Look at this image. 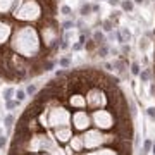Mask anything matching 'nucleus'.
<instances>
[{
	"label": "nucleus",
	"mask_w": 155,
	"mask_h": 155,
	"mask_svg": "<svg viewBox=\"0 0 155 155\" xmlns=\"http://www.w3.org/2000/svg\"><path fill=\"white\" fill-rule=\"evenodd\" d=\"M140 47H141V48H147V47H148V43H147V40H141V43H140Z\"/></svg>",
	"instance_id": "nucleus-29"
},
{
	"label": "nucleus",
	"mask_w": 155,
	"mask_h": 155,
	"mask_svg": "<svg viewBox=\"0 0 155 155\" xmlns=\"http://www.w3.org/2000/svg\"><path fill=\"white\" fill-rule=\"evenodd\" d=\"M35 91H36V86H35V84H29L28 88H26V93L28 95H33Z\"/></svg>",
	"instance_id": "nucleus-22"
},
{
	"label": "nucleus",
	"mask_w": 155,
	"mask_h": 155,
	"mask_svg": "<svg viewBox=\"0 0 155 155\" xmlns=\"http://www.w3.org/2000/svg\"><path fill=\"white\" fill-rule=\"evenodd\" d=\"M91 9H93L91 5H83L81 7V16H88L90 12H91Z\"/></svg>",
	"instance_id": "nucleus-17"
},
{
	"label": "nucleus",
	"mask_w": 155,
	"mask_h": 155,
	"mask_svg": "<svg viewBox=\"0 0 155 155\" xmlns=\"http://www.w3.org/2000/svg\"><path fill=\"white\" fill-rule=\"evenodd\" d=\"M72 121H74V126L78 127V129H86V127L90 126V117L86 112L79 110L76 112L74 116H72Z\"/></svg>",
	"instance_id": "nucleus-4"
},
{
	"label": "nucleus",
	"mask_w": 155,
	"mask_h": 155,
	"mask_svg": "<svg viewBox=\"0 0 155 155\" xmlns=\"http://www.w3.org/2000/svg\"><path fill=\"white\" fill-rule=\"evenodd\" d=\"M134 2H136V4H141V2H145V0H134Z\"/></svg>",
	"instance_id": "nucleus-31"
},
{
	"label": "nucleus",
	"mask_w": 155,
	"mask_h": 155,
	"mask_svg": "<svg viewBox=\"0 0 155 155\" xmlns=\"http://www.w3.org/2000/svg\"><path fill=\"white\" fill-rule=\"evenodd\" d=\"M72 26H74V22H72V21H66L64 24H62V28H64V29H71Z\"/></svg>",
	"instance_id": "nucleus-24"
},
{
	"label": "nucleus",
	"mask_w": 155,
	"mask_h": 155,
	"mask_svg": "<svg viewBox=\"0 0 155 155\" xmlns=\"http://www.w3.org/2000/svg\"><path fill=\"white\" fill-rule=\"evenodd\" d=\"M59 64H61V66H64V67H67L69 64H71V62L67 61V59H61V62H59Z\"/></svg>",
	"instance_id": "nucleus-28"
},
{
	"label": "nucleus",
	"mask_w": 155,
	"mask_h": 155,
	"mask_svg": "<svg viewBox=\"0 0 155 155\" xmlns=\"http://www.w3.org/2000/svg\"><path fill=\"white\" fill-rule=\"evenodd\" d=\"M5 145H7L5 136H2V134H0V148H2V147H5Z\"/></svg>",
	"instance_id": "nucleus-25"
},
{
	"label": "nucleus",
	"mask_w": 155,
	"mask_h": 155,
	"mask_svg": "<svg viewBox=\"0 0 155 155\" xmlns=\"http://www.w3.org/2000/svg\"><path fill=\"white\" fill-rule=\"evenodd\" d=\"M105 100L102 98V93H100L98 90H95V91H91L90 93V97H88V105L90 107H98V105H102Z\"/></svg>",
	"instance_id": "nucleus-5"
},
{
	"label": "nucleus",
	"mask_w": 155,
	"mask_h": 155,
	"mask_svg": "<svg viewBox=\"0 0 155 155\" xmlns=\"http://www.w3.org/2000/svg\"><path fill=\"white\" fill-rule=\"evenodd\" d=\"M121 36H122V41H127V40L131 38V33H129L127 29H122V31H121Z\"/></svg>",
	"instance_id": "nucleus-20"
},
{
	"label": "nucleus",
	"mask_w": 155,
	"mask_h": 155,
	"mask_svg": "<svg viewBox=\"0 0 155 155\" xmlns=\"http://www.w3.org/2000/svg\"><path fill=\"white\" fill-rule=\"evenodd\" d=\"M93 40L97 41V43H102V45L105 43V36L100 33V31H95V33H93Z\"/></svg>",
	"instance_id": "nucleus-12"
},
{
	"label": "nucleus",
	"mask_w": 155,
	"mask_h": 155,
	"mask_svg": "<svg viewBox=\"0 0 155 155\" xmlns=\"http://www.w3.org/2000/svg\"><path fill=\"white\" fill-rule=\"evenodd\" d=\"M55 134L61 141H67V140L71 138V129H69V127H59Z\"/></svg>",
	"instance_id": "nucleus-6"
},
{
	"label": "nucleus",
	"mask_w": 155,
	"mask_h": 155,
	"mask_svg": "<svg viewBox=\"0 0 155 155\" xmlns=\"http://www.w3.org/2000/svg\"><path fill=\"white\" fill-rule=\"evenodd\" d=\"M107 138H109V136H104L100 131H88V133L83 136V141H84V147H86V148H93L97 145L107 141Z\"/></svg>",
	"instance_id": "nucleus-2"
},
{
	"label": "nucleus",
	"mask_w": 155,
	"mask_h": 155,
	"mask_svg": "<svg viewBox=\"0 0 155 155\" xmlns=\"http://www.w3.org/2000/svg\"><path fill=\"white\" fill-rule=\"evenodd\" d=\"M24 98H26V91H22V90H17V91H16V100L22 102Z\"/></svg>",
	"instance_id": "nucleus-16"
},
{
	"label": "nucleus",
	"mask_w": 155,
	"mask_h": 155,
	"mask_svg": "<svg viewBox=\"0 0 155 155\" xmlns=\"http://www.w3.org/2000/svg\"><path fill=\"white\" fill-rule=\"evenodd\" d=\"M150 78H152V72H150L148 69H147V71H141V72H140V81H141V83H148Z\"/></svg>",
	"instance_id": "nucleus-8"
},
{
	"label": "nucleus",
	"mask_w": 155,
	"mask_h": 155,
	"mask_svg": "<svg viewBox=\"0 0 155 155\" xmlns=\"http://www.w3.org/2000/svg\"><path fill=\"white\" fill-rule=\"evenodd\" d=\"M152 147H153V143H152L150 140H145L143 148H141V155H148V152L152 150Z\"/></svg>",
	"instance_id": "nucleus-9"
},
{
	"label": "nucleus",
	"mask_w": 155,
	"mask_h": 155,
	"mask_svg": "<svg viewBox=\"0 0 155 155\" xmlns=\"http://www.w3.org/2000/svg\"><path fill=\"white\" fill-rule=\"evenodd\" d=\"M62 14H66V16H69V14H71V9H69L67 5H64V7H62Z\"/></svg>",
	"instance_id": "nucleus-27"
},
{
	"label": "nucleus",
	"mask_w": 155,
	"mask_h": 155,
	"mask_svg": "<svg viewBox=\"0 0 155 155\" xmlns=\"http://www.w3.org/2000/svg\"><path fill=\"white\" fill-rule=\"evenodd\" d=\"M93 122L98 127H102V129H109L114 124V117H112L110 112H107V110H95Z\"/></svg>",
	"instance_id": "nucleus-1"
},
{
	"label": "nucleus",
	"mask_w": 155,
	"mask_h": 155,
	"mask_svg": "<svg viewBox=\"0 0 155 155\" xmlns=\"http://www.w3.org/2000/svg\"><path fill=\"white\" fill-rule=\"evenodd\" d=\"M4 122H5L7 127H12V124H14V116H7L5 119H4Z\"/></svg>",
	"instance_id": "nucleus-19"
},
{
	"label": "nucleus",
	"mask_w": 155,
	"mask_h": 155,
	"mask_svg": "<svg viewBox=\"0 0 155 155\" xmlns=\"http://www.w3.org/2000/svg\"><path fill=\"white\" fill-rule=\"evenodd\" d=\"M71 104L74 107H83V105H86V100L81 98L79 95H76V97H72V98H71Z\"/></svg>",
	"instance_id": "nucleus-7"
},
{
	"label": "nucleus",
	"mask_w": 155,
	"mask_h": 155,
	"mask_svg": "<svg viewBox=\"0 0 155 155\" xmlns=\"http://www.w3.org/2000/svg\"><path fill=\"white\" fill-rule=\"evenodd\" d=\"M0 134H2V131H0Z\"/></svg>",
	"instance_id": "nucleus-32"
},
{
	"label": "nucleus",
	"mask_w": 155,
	"mask_h": 155,
	"mask_svg": "<svg viewBox=\"0 0 155 155\" xmlns=\"http://www.w3.org/2000/svg\"><path fill=\"white\" fill-rule=\"evenodd\" d=\"M12 95H14V88H5L4 90V98H5L7 102L12 98Z\"/></svg>",
	"instance_id": "nucleus-13"
},
{
	"label": "nucleus",
	"mask_w": 155,
	"mask_h": 155,
	"mask_svg": "<svg viewBox=\"0 0 155 155\" xmlns=\"http://www.w3.org/2000/svg\"><path fill=\"white\" fill-rule=\"evenodd\" d=\"M109 4H110V5H119L121 2H119V0H109Z\"/></svg>",
	"instance_id": "nucleus-30"
},
{
	"label": "nucleus",
	"mask_w": 155,
	"mask_h": 155,
	"mask_svg": "<svg viewBox=\"0 0 155 155\" xmlns=\"http://www.w3.org/2000/svg\"><path fill=\"white\" fill-rule=\"evenodd\" d=\"M17 104H19V100H16V102H12V100H9V102H7V109L11 110V109H14V107H16Z\"/></svg>",
	"instance_id": "nucleus-23"
},
{
	"label": "nucleus",
	"mask_w": 155,
	"mask_h": 155,
	"mask_svg": "<svg viewBox=\"0 0 155 155\" xmlns=\"http://www.w3.org/2000/svg\"><path fill=\"white\" fill-rule=\"evenodd\" d=\"M91 155H117L114 150H98V152H95Z\"/></svg>",
	"instance_id": "nucleus-14"
},
{
	"label": "nucleus",
	"mask_w": 155,
	"mask_h": 155,
	"mask_svg": "<svg viewBox=\"0 0 155 155\" xmlns=\"http://www.w3.org/2000/svg\"><path fill=\"white\" fill-rule=\"evenodd\" d=\"M121 5H122V9H124V11L131 12V11H133V7H134V4L131 2V0H122V2H121Z\"/></svg>",
	"instance_id": "nucleus-11"
},
{
	"label": "nucleus",
	"mask_w": 155,
	"mask_h": 155,
	"mask_svg": "<svg viewBox=\"0 0 155 155\" xmlns=\"http://www.w3.org/2000/svg\"><path fill=\"white\" fill-rule=\"evenodd\" d=\"M131 74H134V76L140 74V64H138V62H134L133 66H131Z\"/></svg>",
	"instance_id": "nucleus-21"
},
{
	"label": "nucleus",
	"mask_w": 155,
	"mask_h": 155,
	"mask_svg": "<svg viewBox=\"0 0 155 155\" xmlns=\"http://www.w3.org/2000/svg\"><path fill=\"white\" fill-rule=\"evenodd\" d=\"M84 145V141H83V138L81 136H78V138H72V147L76 150H81V147Z\"/></svg>",
	"instance_id": "nucleus-10"
},
{
	"label": "nucleus",
	"mask_w": 155,
	"mask_h": 155,
	"mask_svg": "<svg viewBox=\"0 0 155 155\" xmlns=\"http://www.w3.org/2000/svg\"><path fill=\"white\" fill-rule=\"evenodd\" d=\"M147 116H148L152 121H155V107H148V109H147Z\"/></svg>",
	"instance_id": "nucleus-18"
},
{
	"label": "nucleus",
	"mask_w": 155,
	"mask_h": 155,
	"mask_svg": "<svg viewBox=\"0 0 155 155\" xmlns=\"http://www.w3.org/2000/svg\"><path fill=\"white\" fill-rule=\"evenodd\" d=\"M104 29H105V31H112V29H114V24H112L110 19H105V21H104Z\"/></svg>",
	"instance_id": "nucleus-15"
},
{
	"label": "nucleus",
	"mask_w": 155,
	"mask_h": 155,
	"mask_svg": "<svg viewBox=\"0 0 155 155\" xmlns=\"http://www.w3.org/2000/svg\"><path fill=\"white\" fill-rule=\"evenodd\" d=\"M69 122V114L64 109H55L50 114V124L52 126H66Z\"/></svg>",
	"instance_id": "nucleus-3"
},
{
	"label": "nucleus",
	"mask_w": 155,
	"mask_h": 155,
	"mask_svg": "<svg viewBox=\"0 0 155 155\" xmlns=\"http://www.w3.org/2000/svg\"><path fill=\"white\" fill-rule=\"evenodd\" d=\"M107 52H109V50H107V47L104 45V47L100 48V55H102V57H105V55H107Z\"/></svg>",
	"instance_id": "nucleus-26"
}]
</instances>
